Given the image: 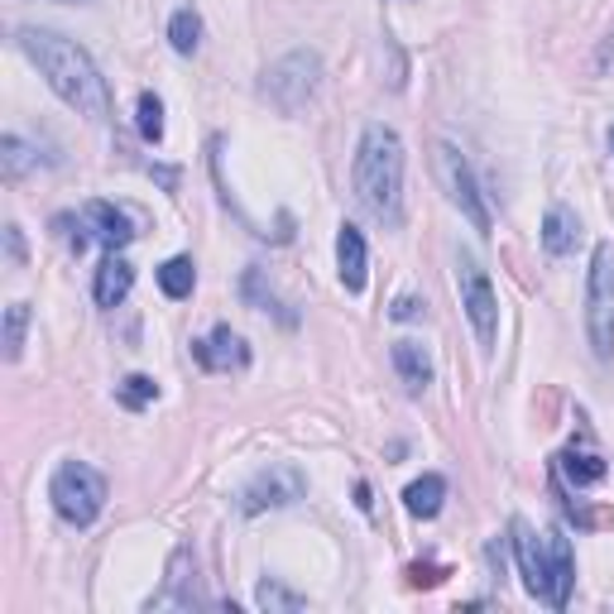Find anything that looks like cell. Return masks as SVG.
<instances>
[{
  "mask_svg": "<svg viewBox=\"0 0 614 614\" xmlns=\"http://www.w3.org/2000/svg\"><path fill=\"white\" fill-rule=\"evenodd\" d=\"M135 120H140V135L149 140V144H159V140H164V101H159L154 92H144V96H140Z\"/></svg>",
  "mask_w": 614,
  "mask_h": 614,
  "instance_id": "obj_24",
  "label": "cell"
},
{
  "mask_svg": "<svg viewBox=\"0 0 614 614\" xmlns=\"http://www.w3.org/2000/svg\"><path fill=\"white\" fill-rule=\"evenodd\" d=\"M159 288L164 298H188L192 288H197V264H192L188 255H173L159 264Z\"/></svg>",
  "mask_w": 614,
  "mask_h": 614,
  "instance_id": "obj_19",
  "label": "cell"
},
{
  "mask_svg": "<svg viewBox=\"0 0 614 614\" xmlns=\"http://www.w3.org/2000/svg\"><path fill=\"white\" fill-rule=\"evenodd\" d=\"M509 543H514V557H519V576L528 586V595L543 600L552 610H567L571 600V581H576V552H571V538L562 528L538 538L523 519L509 523Z\"/></svg>",
  "mask_w": 614,
  "mask_h": 614,
  "instance_id": "obj_3",
  "label": "cell"
},
{
  "mask_svg": "<svg viewBox=\"0 0 614 614\" xmlns=\"http://www.w3.org/2000/svg\"><path fill=\"white\" fill-rule=\"evenodd\" d=\"M168 44H173L183 58L197 53V44H202V15L192 5H183L173 20H168Z\"/></svg>",
  "mask_w": 614,
  "mask_h": 614,
  "instance_id": "obj_20",
  "label": "cell"
},
{
  "mask_svg": "<svg viewBox=\"0 0 614 614\" xmlns=\"http://www.w3.org/2000/svg\"><path fill=\"white\" fill-rule=\"evenodd\" d=\"M116 399L130 408V413H140V408H149L154 399H159V384H154L149 375H125L116 384Z\"/></svg>",
  "mask_w": 614,
  "mask_h": 614,
  "instance_id": "obj_23",
  "label": "cell"
},
{
  "mask_svg": "<svg viewBox=\"0 0 614 614\" xmlns=\"http://www.w3.org/2000/svg\"><path fill=\"white\" fill-rule=\"evenodd\" d=\"M557 471L567 475L576 490H586V485H600V480H605V461H600L595 452H562Z\"/></svg>",
  "mask_w": 614,
  "mask_h": 614,
  "instance_id": "obj_18",
  "label": "cell"
},
{
  "mask_svg": "<svg viewBox=\"0 0 614 614\" xmlns=\"http://www.w3.org/2000/svg\"><path fill=\"white\" fill-rule=\"evenodd\" d=\"M389 317L394 322H418V317H423V303H418V298H399V303L389 308Z\"/></svg>",
  "mask_w": 614,
  "mask_h": 614,
  "instance_id": "obj_27",
  "label": "cell"
},
{
  "mask_svg": "<svg viewBox=\"0 0 614 614\" xmlns=\"http://www.w3.org/2000/svg\"><path fill=\"white\" fill-rule=\"evenodd\" d=\"M610 149H614V125H610Z\"/></svg>",
  "mask_w": 614,
  "mask_h": 614,
  "instance_id": "obj_31",
  "label": "cell"
},
{
  "mask_svg": "<svg viewBox=\"0 0 614 614\" xmlns=\"http://www.w3.org/2000/svg\"><path fill=\"white\" fill-rule=\"evenodd\" d=\"M576 240H581V216L571 207H547L543 216V250L552 260H567L576 250Z\"/></svg>",
  "mask_w": 614,
  "mask_h": 614,
  "instance_id": "obj_15",
  "label": "cell"
},
{
  "mask_svg": "<svg viewBox=\"0 0 614 614\" xmlns=\"http://www.w3.org/2000/svg\"><path fill=\"white\" fill-rule=\"evenodd\" d=\"M87 226L106 250H125L130 240H135V221L120 207H111V202H87Z\"/></svg>",
  "mask_w": 614,
  "mask_h": 614,
  "instance_id": "obj_13",
  "label": "cell"
},
{
  "mask_svg": "<svg viewBox=\"0 0 614 614\" xmlns=\"http://www.w3.org/2000/svg\"><path fill=\"white\" fill-rule=\"evenodd\" d=\"M442 499H447V480L442 475H423V480H413V485L404 490V509L413 514V519H437Z\"/></svg>",
  "mask_w": 614,
  "mask_h": 614,
  "instance_id": "obj_17",
  "label": "cell"
},
{
  "mask_svg": "<svg viewBox=\"0 0 614 614\" xmlns=\"http://www.w3.org/2000/svg\"><path fill=\"white\" fill-rule=\"evenodd\" d=\"M192 356H197L202 370H245L250 365V346L231 327H216L207 341H192Z\"/></svg>",
  "mask_w": 614,
  "mask_h": 614,
  "instance_id": "obj_11",
  "label": "cell"
},
{
  "mask_svg": "<svg viewBox=\"0 0 614 614\" xmlns=\"http://www.w3.org/2000/svg\"><path fill=\"white\" fill-rule=\"evenodd\" d=\"M0 164H5V178L15 183V178H24L34 164H39V154H34L20 135H5V140H0Z\"/></svg>",
  "mask_w": 614,
  "mask_h": 614,
  "instance_id": "obj_22",
  "label": "cell"
},
{
  "mask_svg": "<svg viewBox=\"0 0 614 614\" xmlns=\"http://www.w3.org/2000/svg\"><path fill=\"white\" fill-rule=\"evenodd\" d=\"M5 255H10V264H24V240H20V226H5Z\"/></svg>",
  "mask_w": 614,
  "mask_h": 614,
  "instance_id": "obj_29",
  "label": "cell"
},
{
  "mask_svg": "<svg viewBox=\"0 0 614 614\" xmlns=\"http://www.w3.org/2000/svg\"><path fill=\"white\" fill-rule=\"evenodd\" d=\"M48 499H53L58 519H68L72 528H87L106 509V480L87 461H63L53 480H48Z\"/></svg>",
  "mask_w": 614,
  "mask_h": 614,
  "instance_id": "obj_5",
  "label": "cell"
},
{
  "mask_svg": "<svg viewBox=\"0 0 614 614\" xmlns=\"http://www.w3.org/2000/svg\"><path fill=\"white\" fill-rule=\"evenodd\" d=\"M255 605L269 610V614H298V610H308V600L293 595V591H288V586H279V581H260Z\"/></svg>",
  "mask_w": 614,
  "mask_h": 614,
  "instance_id": "obj_21",
  "label": "cell"
},
{
  "mask_svg": "<svg viewBox=\"0 0 614 614\" xmlns=\"http://www.w3.org/2000/svg\"><path fill=\"white\" fill-rule=\"evenodd\" d=\"M356 504H360V509H370V485H365V480L356 485Z\"/></svg>",
  "mask_w": 614,
  "mask_h": 614,
  "instance_id": "obj_30",
  "label": "cell"
},
{
  "mask_svg": "<svg viewBox=\"0 0 614 614\" xmlns=\"http://www.w3.org/2000/svg\"><path fill=\"white\" fill-rule=\"evenodd\" d=\"M24 327H29V303H10L5 308V360H20Z\"/></svg>",
  "mask_w": 614,
  "mask_h": 614,
  "instance_id": "obj_25",
  "label": "cell"
},
{
  "mask_svg": "<svg viewBox=\"0 0 614 614\" xmlns=\"http://www.w3.org/2000/svg\"><path fill=\"white\" fill-rule=\"evenodd\" d=\"M456 288H461V308H466V322L475 327L480 351L490 356L499 341V298L475 255H456Z\"/></svg>",
  "mask_w": 614,
  "mask_h": 614,
  "instance_id": "obj_8",
  "label": "cell"
},
{
  "mask_svg": "<svg viewBox=\"0 0 614 614\" xmlns=\"http://www.w3.org/2000/svg\"><path fill=\"white\" fill-rule=\"evenodd\" d=\"M20 48L63 106H72L87 120L111 116V87H106L101 68L92 63V53L82 44H72L53 29H20Z\"/></svg>",
  "mask_w": 614,
  "mask_h": 614,
  "instance_id": "obj_1",
  "label": "cell"
},
{
  "mask_svg": "<svg viewBox=\"0 0 614 614\" xmlns=\"http://www.w3.org/2000/svg\"><path fill=\"white\" fill-rule=\"evenodd\" d=\"M240 293H245V303H250V308H274V293L264 288V274L255 269V264H250L245 279H240Z\"/></svg>",
  "mask_w": 614,
  "mask_h": 614,
  "instance_id": "obj_26",
  "label": "cell"
},
{
  "mask_svg": "<svg viewBox=\"0 0 614 614\" xmlns=\"http://www.w3.org/2000/svg\"><path fill=\"white\" fill-rule=\"evenodd\" d=\"M442 567H408V586H437L442 581Z\"/></svg>",
  "mask_w": 614,
  "mask_h": 614,
  "instance_id": "obj_28",
  "label": "cell"
},
{
  "mask_svg": "<svg viewBox=\"0 0 614 614\" xmlns=\"http://www.w3.org/2000/svg\"><path fill=\"white\" fill-rule=\"evenodd\" d=\"M308 495V475L293 461H269L264 471L240 490V514H264V509H284V504Z\"/></svg>",
  "mask_w": 614,
  "mask_h": 614,
  "instance_id": "obj_9",
  "label": "cell"
},
{
  "mask_svg": "<svg viewBox=\"0 0 614 614\" xmlns=\"http://www.w3.org/2000/svg\"><path fill=\"white\" fill-rule=\"evenodd\" d=\"M356 197L384 226L404 221V140L389 125H365L356 144Z\"/></svg>",
  "mask_w": 614,
  "mask_h": 614,
  "instance_id": "obj_2",
  "label": "cell"
},
{
  "mask_svg": "<svg viewBox=\"0 0 614 614\" xmlns=\"http://www.w3.org/2000/svg\"><path fill=\"white\" fill-rule=\"evenodd\" d=\"M317 82H322V58L312 53V48H298V53H284L279 63L264 68L260 96L279 116H298L312 96H317Z\"/></svg>",
  "mask_w": 614,
  "mask_h": 614,
  "instance_id": "obj_4",
  "label": "cell"
},
{
  "mask_svg": "<svg viewBox=\"0 0 614 614\" xmlns=\"http://www.w3.org/2000/svg\"><path fill=\"white\" fill-rule=\"evenodd\" d=\"M394 370H399L408 394H423L432 384V356L423 341H394Z\"/></svg>",
  "mask_w": 614,
  "mask_h": 614,
  "instance_id": "obj_16",
  "label": "cell"
},
{
  "mask_svg": "<svg viewBox=\"0 0 614 614\" xmlns=\"http://www.w3.org/2000/svg\"><path fill=\"white\" fill-rule=\"evenodd\" d=\"M207 605V595H197V557L192 547H178L173 562H168V586L149 600V610H192Z\"/></svg>",
  "mask_w": 614,
  "mask_h": 614,
  "instance_id": "obj_10",
  "label": "cell"
},
{
  "mask_svg": "<svg viewBox=\"0 0 614 614\" xmlns=\"http://www.w3.org/2000/svg\"><path fill=\"white\" fill-rule=\"evenodd\" d=\"M432 168H437V183L447 192L452 207L461 212L480 236H490V207H485V197H480V183H475L471 164H466V154L456 149L452 140H437L432 144Z\"/></svg>",
  "mask_w": 614,
  "mask_h": 614,
  "instance_id": "obj_7",
  "label": "cell"
},
{
  "mask_svg": "<svg viewBox=\"0 0 614 614\" xmlns=\"http://www.w3.org/2000/svg\"><path fill=\"white\" fill-rule=\"evenodd\" d=\"M586 336L595 360L614 356V240H600L586 274Z\"/></svg>",
  "mask_w": 614,
  "mask_h": 614,
  "instance_id": "obj_6",
  "label": "cell"
},
{
  "mask_svg": "<svg viewBox=\"0 0 614 614\" xmlns=\"http://www.w3.org/2000/svg\"><path fill=\"white\" fill-rule=\"evenodd\" d=\"M336 269H341L346 293H360V288H365L370 255H365V236H360L351 221H346V226H341V236H336Z\"/></svg>",
  "mask_w": 614,
  "mask_h": 614,
  "instance_id": "obj_12",
  "label": "cell"
},
{
  "mask_svg": "<svg viewBox=\"0 0 614 614\" xmlns=\"http://www.w3.org/2000/svg\"><path fill=\"white\" fill-rule=\"evenodd\" d=\"M130 288H135V264L120 260L116 250H111V255H106V264L96 269V284H92L96 303H101V308H120V303L130 298Z\"/></svg>",
  "mask_w": 614,
  "mask_h": 614,
  "instance_id": "obj_14",
  "label": "cell"
}]
</instances>
